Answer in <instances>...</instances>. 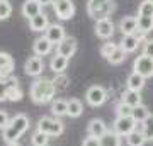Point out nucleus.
I'll return each instance as SVG.
<instances>
[{"instance_id":"obj_32","label":"nucleus","mask_w":153,"mask_h":146,"mask_svg":"<svg viewBox=\"0 0 153 146\" xmlns=\"http://www.w3.org/2000/svg\"><path fill=\"white\" fill-rule=\"evenodd\" d=\"M48 141H49V136H46L44 133H41V131H36V133L31 136L33 146H48Z\"/></svg>"},{"instance_id":"obj_40","label":"nucleus","mask_w":153,"mask_h":146,"mask_svg":"<svg viewBox=\"0 0 153 146\" xmlns=\"http://www.w3.org/2000/svg\"><path fill=\"white\" fill-rule=\"evenodd\" d=\"M143 54H146V56L153 58V39L145 41V46H143Z\"/></svg>"},{"instance_id":"obj_2","label":"nucleus","mask_w":153,"mask_h":146,"mask_svg":"<svg viewBox=\"0 0 153 146\" xmlns=\"http://www.w3.org/2000/svg\"><path fill=\"white\" fill-rule=\"evenodd\" d=\"M27 129H29V117L26 114H16L10 119V124L2 131L4 133L2 138H4L5 143H17L19 138Z\"/></svg>"},{"instance_id":"obj_6","label":"nucleus","mask_w":153,"mask_h":146,"mask_svg":"<svg viewBox=\"0 0 153 146\" xmlns=\"http://www.w3.org/2000/svg\"><path fill=\"white\" fill-rule=\"evenodd\" d=\"M85 100L90 107H100L107 100V90L100 85H92L85 93Z\"/></svg>"},{"instance_id":"obj_1","label":"nucleus","mask_w":153,"mask_h":146,"mask_svg":"<svg viewBox=\"0 0 153 146\" xmlns=\"http://www.w3.org/2000/svg\"><path fill=\"white\" fill-rule=\"evenodd\" d=\"M31 100L38 105H44V104H51L55 100L56 87L53 83V80L49 78H38L34 80V83L31 85Z\"/></svg>"},{"instance_id":"obj_17","label":"nucleus","mask_w":153,"mask_h":146,"mask_svg":"<svg viewBox=\"0 0 153 146\" xmlns=\"http://www.w3.org/2000/svg\"><path fill=\"white\" fill-rule=\"evenodd\" d=\"M41 9H43V5L39 4V0H26L22 4V16L31 21L33 17L41 14Z\"/></svg>"},{"instance_id":"obj_19","label":"nucleus","mask_w":153,"mask_h":146,"mask_svg":"<svg viewBox=\"0 0 153 146\" xmlns=\"http://www.w3.org/2000/svg\"><path fill=\"white\" fill-rule=\"evenodd\" d=\"M88 136H95V138H102V136L107 133V126H105V122L102 119H92L90 122H88Z\"/></svg>"},{"instance_id":"obj_26","label":"nucleus","mask_w":153,"mask_h":146,"mask_svg":"<svg viewBox=\"0 0 153 146\" xmlns=\"http://www.w3.org/2000/svg\"><path fill=\"white\" fill-rule=\"evenodd\" d=\"M83 112V104L78 100V99H70L68 100V117L71 119H76V117H80Z\"/></svg>"},{"instance_id":"obj_28","label":"nucleus","mask_w":153,"mask_h":146,"mask_svg":"<svg viewBox=\"0 0 153 146\" xmlns=\"http://www.w3.org/2000/svg\"><path fill=\"white\" fill-rule=\"evenodd\" d=\"M146 136L141 134V133H138V131H133L131 134L126 136V143H128V146H145V143H146Z\"/></svg>"},{"instance_id":"obj_43","label":"nucleus","mask_w":153,"mask_h":146,"mask_svg":"<svg viewBox=\"0 0 153 146\" xmlns=\"http://www.w3.org/2000/svg\"><path fill=\"white\" fill-rule=\"evenodd\" d=\"M7 146H21L19 143H7Z\"/></svg>"},{"instance_id":"obj_3","label":"nucleus","mask_w":153,"mask_h":146,"mask_svg":"<svg viewBox=\"0 0 153 146\" xmlns=\"http://www.w3.org/2000/svg\"><path fill=\"white\" fill-rule=\"evenodd\" d=\"M153 29V0H143L138 9V36L145 38Z\"/></svg>"},{"instance_id":"obj_11","label":"nucleus","mask_w":153,"mask_h":146,"mask_svg":"<svg viewBox=\"0 0 153 146\" xmlns=\"http://www.w3.org/2000/svg\"><path fill=\"white\" fill-rule=\"evenodd\" d=\"M44 70V61L41 56H31L24 63V71L27 76H39Z\"/></svg>"},{"instance_id":"obj_10","label":"nucleus","mask_w":153,"mask_h":146,"mask_svg":"<svg viewBox=\"0 0 153 146\" xmlns=\"http://www.w3.org/2000/svg\"><path fill=\"white\" fill-rule=\"evenodd\" d=\"M94 29H95L97 38H100V39H111L112 36H114V31H116L114 22L111 21V17H107V19H100V21H95Z\"/></svg>"},{"instance_id":"obj_30","label":"nucleus","mask_w":153,"mask_h":146,"mask_svg":"<svg viewBox=\"0 0 153 146\" xmlns=\"http://www.w3.org/2000/svg\"><path fill=\"white\" fill-rule=\"evenodd\" d=\"M53 83H55V87H56V92H63V90H66L68 85H70V78H68L65 73H58V75L53 78Z\"/></svg>"},{"instance_id":"obj_9","label":"nucleus","mask_w":153,"mask_h":146,"mask_svg":"<svg viewBox=\"0 0 153 146\" xmlns=\"http://www.w3.org/2000/svg\"><path fill=\"white\" fill-rule=\"evenodd\" d=\"M134 127H136V121L133 119V116H126V117H117V119L114 121V133L116 134H119L121 138L123 136H128L131 134L133 131H134Z\"/></svg>"},{"instance_id":"obj_38","label":"nucleus","mask_w":153,"mask_h":146,"mask_svg":"<svg viewBox=\"0 0 153 146\" xmlns=\"http://www.w3.org/2000/svg\"><path fill=\"white\" fill-rule=\"evenodd\" d=\"M9 124H10V119H9L7 112L5 110H0V131H4Z\"/></svg>"},{"instance_id":"obj_12","label":"nucleus","mask_w":153,"mask_h":146,"mask_svg":"<svg viewBox=\"0 0 153 146\" xmlns=\"http://www.w3.org/2000/svg\"><path fill=\"white\" fill-rule=\"evenodd\" d=\"M75 51H76V39L71 38V36H66L60 44H56V53L68 58V60L75 54Z\"/></svg>"},{"instance_id":"obj_31","label":"nucleus","mask_w":153,"mask_h":146,"mask_svg":"<svg viewBox=\"0 0 153 146\" xmlns=\"http://www.w3.org/2000/svg\"><path fill=\"white\" fill-rule=\"evenodd\" d=\"M126 54H128V53H126L124 49L121 48V46H117L114 53H112L109 58H107V61H109L111 65H121V63L126 60Z\"/></svg>"},{"instance_id":"obj_27","label":"nucleus","mask_w":153,"mask_h":146,"mask_svg":"<svg viewBox=\"0 0 153 146\" xmlns=\"http://www.w3.org/2000/svg\"><path fill=\"white\" fill-rule=\"evenodd\" d=\"M100 146H121V136L116 134L114 131H107L100 138Z\"/></svg>"},{"instance_id":"obj_8","label":"nucleus","mask_w":153,"mask_h":146,"mask_svg":"<svg viewBox=\"0 0 153 146\" xmlns=\"http://www.w3.org/2000/svg\"><path fill=\"white\" fill-rule=\"evenodd\" d=\"M53 9H55V14L60 21H70L75 16V5L71 0H55Z\"/></svg>"},{"instance_id":"obj_20","label":"nucleus","mask_w":153,"mask_h":146,"mask_svg":"<svg viewBox=\"0 0 153 146\" xmlns=\"http://www.w3.org/2000/svg\"><path fill=\"white\" fill-rule=\"evenodd\" d=\"M29 26H31V29H33L34 33H46V29L49 27L48 16H44L43 12H41L39 16L33 17V19L29 21Z\"/></svg>"},{"instance_id":"obj_5","label":"nucleus","mask_w":153,"mask_h":146,"mask_svg":"<svg viewBox=\"0 0 153 146\" xmlns=\"http://www.w3.org/2000/svg\"><path fill=\"white\" fill-rule=\"evenodd\" d=\"M38 131L44 133L46 136H51V138H58L63 134L65 124L58 117H41L38 121Z\"/></svg>"},{"instance_id":"obj_33","label":"nucleus","mask_w":153,"mask_h":146,"mask_svg":"<svg viewBox=\"0 0 153 146\" xmlns=\"http://www.w3.org/2000/svg\"><path fill=\"white\" fill-rule=\"evenodd\" d=\"M12 16V5L9 0L0 2V21H7Z\"/></svg>"},{"instance_id":"obj_35","label":"nucleus","mask_w":153,"mask_h":146,"mask_svg":"<svg viewBox=\"0 0 153 146\" xmlns=\"http://www.w3.org/2000/svg\"><path fill=\"white\" fill-rule=\"evenodd\" d=\"M117 46H119V44H116V43H104V44H102V48H100V54H102L105 60H107L111 54L116 51V48H117Z\"/></svg>"},{"instance_id":"obj_36","label":"nucleus","mask_w":153,"mask_h":146,"mask_svg":"<svg viewBox=\"0 0 153 146\" xmlns=\"http://www.w3.org/2000/svg\"><path fill=\"white\" fill-rule=\"evenodd\" d=\"M126 116H133V107L124 102L117 104V117H126Z\"/></svg>"},{"instance_id":"obj_39","label":"nucleus","mask_w":153,"mask_h":146,"mask_svg":"<svg viewBox=\"0 0 153 146\" xmlns=\"http://www.w3.org/2000/svg\"><path fill=\"white\" fill-rule=\"evenodd\" d=\"M82 146H100V138L88 136V138H85V139H83Z\"/></svg>"},{"instance_id":"obj_34","label":"nucleus","mask_w":153,"mask_h":146,"mask_svg":"<svg viewBox=\"0 0 153 146\" xmlns=\"http://www.w3.org/2000/svg\"><path fill=\"white\" fill-rule=\"evenodd\" d=\"M9 83H10V76H9V78H0V102H5L7 100Z\"/></svg>"},{"instance_id":"obj_24","label":"nucleus","mask_w":153,"mask_h":146,"mask_svg":"<svg viewBox=\"0 0 153 146\" xmlns=\"http://www.w3.org/2000/svg\"><path fill=\"white\" fill-rule=\"evenodd\" d=\"M121 102L128 104V105H131L134 109L138 105H141V95H140V92H134V90H126L121 95Z\"/></svg>"},{"instance_id":"obj_21","label":"nucleus","mask_w":153,"mask_h":146,"mask_svg":"<svg viewBox=\"0 0 153 146\" xmlns=\"http://www.w3.org/2000/svg\"><path fill=\"white\" fill-rule=\"evenodd\" d=\"M141 39L138 34H131V36H123V41H121V48L124 49L126 53H133V51H136L140 43H141Z\"/></svg>"},{"instance_id":"obj_14","label":"nucleus","mask_w":153,"mask_h":146,"mask_svg":"<svg viewBox=\"0 0 153 146\" xmlns=\"http://www.w3.org/2000/svg\"><path fill=\"white\" fill-rule=\"evenodd\" d=\"M119 29L123 36H131L138 34V17L134 16H126L119 21Z\"/></svg>"},{"instance_id":"obj_37","label":"nucleus","mask_w":153,"mask_h":146,"mask_svg":"<svg viewBox=\"0 0 153 146\" xmlns=\"http://www.w3.org/2000/svg\"><path fill=\"white\" fill-rule=\"evenodd\" d=\"M145 136L148 141L153 139V114H150L148 119L145 121Z\"/></svg>"},{"instance_id":"obj_15","label":"nucleus","mask_w":153,"mask_h":146,"mask_svg":"<svg viewBox=\"0 0 153 146\" xmlns=\"http://www.w3.org/2000/svg\"><path fill=\"white\" fill-rule=\"evenodd\" d=\"M44 36L51 41L53 44H60L63 39L66 38L65 34V27L60 26V24H49V27L46 29V33H44Z\"/></svg>"},{"instance_id":"obj_23","label":"nucleus","mask_w":153,"mask_h":146,"mask_svg":"<svg viewBox=\"0 0 153 146\" xmlns=\"http://www.w3.org/2000/svg\"><path fill=\"white\" fill-rule=\"evenodd\" d=\"M126 87H128V90H134V92H141L143 87H145V78L141 75H138L133 71L131 75L128 76V80H126Z\"/></svg>"},{"instance_id":"obj_42","label":"nucleus","mask_w":153,"mask_h":146,"mask_svg":"<svg viewBox=\"0 0 153 146\" xmlns=\"http://www.w3.org/2000/svg\"><path fill=\"white\" fill-rule=\"evenodd\" d=\"M53 2H55V0H39V4H41L43 7H46V5H53Z\"/></svg>"},{"instance_id":"obj_4","label":"nucleus","mask_w":153,"mask_h":146,"mask_svg":"<svg viewBox=\"0 0 153 146\" xmlns=\"http://www.w3.org/2000/svg\"><path fill=\"white\" fill-rule=\"evenodd\" d=\"M116 4L114 0H88L87 2V14L94 21L107 19L114 12Z\"/></svg>"},{"instance_id":"obj_41","label":"nucleus","mask_w":153,"mask_h":146,"mask_svg":"<svg viewBox=\"0 0 153 146\" xmlns=\"http://www.w3.org/2000/svg\"><path fill=\"white\" fill-rule=\"evenodd\" d=\"M134 131H138V133L145 134V122H136V127H134Z\"/></svg>"},{"instance_id":"obj_29","label":"nucleus","mask_w":153,"mask_h":146,"mask_svg":"<svg viewBox=\"0 0 153 146\" xmlns=\"http://www.w3.org/2000/svg\"><path fill=\"white\" fill-rule=\"evenodd\" d=\"M148 116H150V110H148L146 105H138V107L133 109V119L136 121V122H145L148 119Z\"/></svg>"},{"instance_id":"obj_44","label":"nucleus","mask_w":153,"mask_h":146,"mask_svg":"<svg viewBox=\"0 0 153 146\" xmlns=\"http://www.w3.org/2000/svg\"><path fill=\"white\" fill-rule=\"evenodd\" d=\"M0 2H4V0H0Z\"/></svg>"},{"instance_id":"obj_18","label":"nucleus","mask_w":153,"mask_h":146,"mask_svg":"<svg viewBox=\"0 0 153 146\" xmlns=\"http://www.w3.org/2000/svg\"><path fill=\"white\" fill-rule=\"evenodd\" d=\"M22 90L19 87V80L17 76H10V83H9V92H7V100L9 102H19L22 100Z\"/></svg>"},{"instance_id":"obj_22","label":"nucleus","mask_w":153,"mask_h":146,"mask_svg":"<svg viewBox=\"0 0 153 146\" xmlns=\"http://www.w3.org/2000/svg\"><path fill=\"white\" fill-rule=\"evenodd\" d=\"M68 58H65V56H61V54H58L56 53L53 58H51V61H49V68L55 71L56 75L58 73H65V70H66V66H68Z\"/></svg>"},{"instance_id":"obj_13","label":"nucleus","mask_w":153,"mask_h":146,"mask_svg":"<svg viewBox=\"0 0 153 146\" xmlns=\"http://www.w3.org/2000/svg\"><path fill=\"white\" fill-rule=\"evenodd\" d=\"M14 66H16L14 58L9 53H5V51H0V78H9V76H12Z\"/></svg>"},{"instance_id":"obj_25","label":"nucleus","mask_w":153,"mask_h":146,"mask_svg":"<svg viewBox=\"0 0 153 146\" xmlns=\"http://www.w3.org/2000/svg\"><path fill=\"white\" fill-rule=\"evenodd\" d=\"M51 114L55 117H63L68 114V100H63V99H56L51 102Z\"/></svg>"},{"instance_id":"obj_7","label":"nucleus","mask_w":153,"mask_h":146,"mask_svg":"<svg viewBox=\"0 0 153 146\" xmlns=\"http://www.w3.org/2000/svg\"><path fill=\"white\" fill-rule=\"evenodd\" d=\"M133 70H134V73L141 75L145 80L152 78L153 76V58H150L146 54H140L134 60V63H133Z\"/></svg>"},{"instance_id":"obj_16","label":"nucleus","mask_w":153,"mask_h":146,"mask_svg":"<svg viewBox=\"0 0 153 146\" xmlns=\"http://www.w3.org/2000/svg\"><path fill=\"white\" fill-rule=\"evenodd\" d=\"M53 46H55V44L51 43L46 36H41V38H38L33 43V51H34L36 56H46V54L51 53Z\"/></svg>"}]
</instances>
